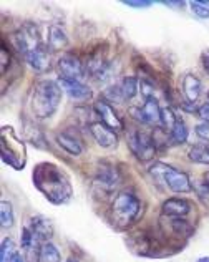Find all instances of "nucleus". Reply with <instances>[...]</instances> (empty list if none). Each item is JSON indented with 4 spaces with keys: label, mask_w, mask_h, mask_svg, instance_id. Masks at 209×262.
<instances>
[{
    "label": "nucleus",
    "mask_w": 209,
    "mask_h": 262,
    "mask_svg": "<svg viewBox=\"0 0 209 262\" xmlns=\"http://www.w3.org/2000/svg\"><path fill=\"white\" fill-rule=\"evenodd\" d=\"M33 184L52 204H65L73 194L68 176L53 163H40L35 166Z\"/></svg>",
    "instance_id": "1"
},
{
    "label": "nucleus",
    "mask_w": 209,
    "mask_h": 262,
    "mask_svg": "<svg viewBox=\"0 0 209 262\" xmlns=\"http://www.w3.org/2000/svg\"><path fill=\"white\" fill-rule=\"evenodd\" d=\"M64 90L53 80H41L33 86L32 112L37 118H50L57 112L61 101Z\"/></svg>",
    "instance_id": "2"
},
{
    "label": "nucleus",
    "mask_w": 209,
    "mask_h": 262,
    "mask_svg": "<svg viewBox=\"0 0 209 262\" xmlns=\"http://www.w3.org/2000/svg\"><path fill=\"white\" fill-rule=\"evenodd\" d=\"M0 149H2V160L13 169H24L27 163V148L25 143L15 135L10 126L0 129Z\"/></svg>",
    "instance_id": "3"
},
{
    "label": "nucleus",
    "mask_w": 209,
    "mask_h": 262,
    "mask_svg": "<svg viewBox=\"0 0 209 262\" xmlns=\"http://www.w3.org/2000/svg\"><path fill=\"white\" fill-rule=\"evenodd\" d=\"M139 211H141V203L130 191H121L111 204V217L118 227H127L135 223Z\"/></svg>",
    "instance_id": "4"
},
{
    "label": "nucleus",
    "mask_w": 209,
    "mask_h": 262,
    "mask_svg": "<svg viewBox=\"0 0 209 262\" xmlns=\"http://www.w3.org/2000/svg\"><path fill=\"white\" fill-rule=\"evenodd\" d=\"M150 174L155 178L156 181H163L174 192H190L193 189L190 176L183 173V171L171 168L170 164H164V163L151 164Z\"/></svg>",
    "instance_id": "5"
},
{
    "label": "nucleus",
    "mask_w": 209,
    "mask_h": 262,
    "mask_svg": "<svg viewBox=\"0 0 209 262\" xmlns=\"http://www.w3.org/2000/svg\"><path fill=\"white\" fill-rule=\"evenodd\" d=\"M127 141H128L131 153L141 161H150L156 153L155 138L150 133H146V131H138V129L130 131L127 136Z\"/></svg>",
    "instance_id": "6"
},
{
    "label": "nucleus",
    "mask_w": 209,
    "mask_h": 262,
    "mask_svg": "<svg viewBox=\"0 0 209 262\" xmlns=\"http://www.w3.org/2000/svg\"><path fill=\"white\" fill-rule=\"evenodd\" d=\"M57 72L60 80H68V81H81V78L87 75L83 63L72 53H64L58 58Z\"/></svg>",
    "instance_id": "7"
},
{
    "label": "nucleus",
    "mask_w": 209,
    "mask_h": 262,
    "mask_svg": "<svg viewBox=\"0 0 209 262\" xmlns=\"http://www.w3.org/2000/svg\"><path fill=\"white\" fill-rule=\"evenodd\" d=\"M27 63H29L35 72L45 73L52 68V50L45 43H38L27 53Z\"/></svg>",
    "instance_id": "8"
},
{
    "label": "nucleus",
    "mask_w": 209,
    "mask_h": 262,
    "mask_svg": "<svg viewBox=\"0 0 209 262\" xmlns=\"http://www.w3.org/2000/svg\"><path fill=\"white\" fill-rule=\"evenodd\" d=\"M41 241L30 231L27 226L22 229V249L25 262H40L41 260Z\"/></svg>",
    "instance_id": "9"
},
{
    "label": "nucleus",
    "mask_w": 209,
    "mask_h": 262,
    "mask_svg": "<svg viewBox=\"0 0 209 262\" xmlns=\"http://www.w3.org/2000/svg\"><path fill=\"white\" fill-rule=\"evenodd\" d=\"M95 186L103 192H110L113 191L118 184H120V174H118V169L115 166H110V164H101V166L96 169L95 174Z\"/></svg>",
    "instance_id": "10"
},
{
    "label": "nucleus",
    "mask_w": 209,
    "mask_h": 262,
    "mask_svg": "<svg viewBox=\"0 0 209 262\" xmlns=\"http://www.w3.org/2000/svg\"><path fill=\"white\" fill-rule=\"evenodd\" d=\"M93 110H95V113L100 116V120H101L103 125H107L108 128H111L113 131H118V129L123 128L121 118L118 116V113L115 112V108L111 106L108 101H104V100L95 101Z\"/></svg>",
    "instance_id": "11"
},
{
    "label": "nucleus",
    "mask_w": 209,
    "mask_h": 262,
    "mask_svg": "<svg viewBox=\"0 0 209 262\" xmlns=\"http://www.w3.org/2000/svg\"><path fill=\"white\" fill-rule=\"evenodd\" d=\"M90 133L93 135L95 141L100 144L101 148H115L118 144V136L111 128L107 125H103L101 121L98 123H92L90 125Z\"/></svg>",
    "instance_id": "12"
},
{
    "label": "nucleus",
    "mask_w": 209,
    "mask_h": 262,
    "mask_svg": "<svg viewBox=\"0 0 209 262\" xmlns=\"http://www.w3.org/2000/svg\"><path fill=\"white\" fill-rule=\"evenodd\" d=\"M60 86L64 92H67V95L72 100L76 101H87L93 96L92 88L88 85L81 83V81H68V80H60Z\"/></svg>",
    "instance_id": "13"
},
{
    "label": "nucleus",
    "mask_w": 209,
    "mask_h": 262,
    "mask_svg": "<svg viewBox=\"0 0 209 262\" xmlns=\"http://www.w3.org/2000/svg\"><path fill=\"white\" fill-rule=\"evenodd\" d=\"M29 227L41 243H50V239L53 237V224L50 223V219L44 216H33Z\"/></svg>",
    "instance_id": "14"
},
{
    "label": "nucleus",
    "mask_w": 209,
    "mask_h": 262,
    "mask_svg": "<svg viewBox=\"0 0 209 262\" xmlns=\"http://www.w3.org/2000/svg\"><path fill=\"white\" fill-rule=\"evenodd\" d=\"M191 204L186 199L181 198H170L163 203V214L171 216V217H184L186 214H190Z\"/></svg>",
    "instance_id": "15"
},
{
    "label": "nucleus",
    "mask_w": 209,
    "mask_h": 262,
    "mask_svg": "<svg viewBox=\"0 0 209 262\" xmlns=\"http://www.w3.org/2000/svg\"><path fill=\"white\" fill-rule=\"evenodd\" d=\"M183 93L186 96V101L187 103H196L198 98L203 93V83H201V80L198 77H194V75L187 73L184 75L183 78Z\"/></svg>",
    "instance_id": "16"
},
{
    "label": "nucleus",
    "mask_w": 209,
    "mask_h": 262,
    "mask_svg": "<svg viewBox=\"0 0 209 262\" xmlns=\"http://www.w3.org/2000/svg\"><path fill=\"white\" fill-rule=\"evenodd\" d=\"M143 113V125H159L161 123V108L158 105V100L153 96L144 101L141 106Z\"/></svg>",
    "instance_id": "17"
},
{
    "label": "nucleus",
    "mask_w": 209,
    "mask_h": 262,
    "mask_svg": "<svg viewBox=\"0 0 209 262\" xmlns=\"http://www.w3.org/2000/svg\"><path fill=\"white\" fill-rule=\"evenodd\" d=\"M57 143L61 149H65L68 155H73V156H80L83 146L81 143L76 140L75 136H72L70 133H58L57 135Z\"/></svg>",
    "instance_id": "18"
},
{
    "label": "nucleus",
    "mask_w": 209,
    "mask_h": 262,
    "mask_svg": "<svg viewBox=\"0 0 209 262\" xmlns=\"http://www.w3.org/2000/svg\"><path fill=\"white\" fill-rule=\"evenodd\" d=\"M47 45L50 47L52 52H57V50H61V48H65L68 45V37L67 33L60 29L57 25H52L50 29H48V42Z\"/></svg>",
    "instance_id": "19"
},
{
    "label": "nucleus",
    "mask_w": 209,
    "mask_h": 262,
    "mask_svg": "<svg viewBox=\"0 0 209 262\" xmlns=\"http://www.w3.org/2000/svg\"><path fill=\"white\" fill-rule=\"evenodd\" d=\"M120 88L124 100H133L139 90V80L136 77H124L120 81Z\"/></svg>",
    "instance_id": "20"
},
{
    "label": "nucleus",
    "mask_w": 209,
    "mask_h": 262,
    "mask_svg": "<svg viewBox=\"0 0 209 262\" xmlns=\"http://www.w3.org/2000/svg\"><path fill=\"white\" fill-rule=\"evenodd\" d=\"M0 224L4 229H10L15 224V214H13V208L9 201L0 203Z\"/></svg>",
    "instance_id": "21"
},
{
    "label": "nucleus",
    "mask_w": 209,
    "mask_h": 262,
    "mask_svg": "<svg viewBox=\"0 0 209 262\" xmlns=\"http://www.w3.org/2000/svg\"><path fill=\"white\" fill-rule=\"evenodd\" d=\"M187 135H190V131H187L186 123L183 120H178V123L174 125V128L170 133V140L174 144H184L187 141Z\"/></svg>",
    "instance_id": "22"
},
{
    "label": "nucleus",
    "mask_w": 209,
    "mask_h": 262,
    "mask_svg": "<svg viewBox=\"0 0 209 262\" xmlns=\"http://www.w3.org/2000/svg\"><path fill=\"white\" fill-rule=\"evenodd\" d=\"M190 160L198 164H209V149L206 146H193L190 151Z\"/></svg>",
    "instance_id": "23"
},
{
    "label": "nucleus",
    "mask_w": 209,
    "mask_h": 262,
    "mask_svg": "<svg viewBox=\"0 0 209 262\" xmlns=\"http://www.w3.org/2000/svg\"><path fill=\"white\" fill-rule=\"evenodd\" d=\"M41 260L44 262H61L60 252L52 243H44V246H41Z\"/></svg>",
    "instance_id": "24"
},
{
    "label": "nucleus",
    "mask_w": 209,
    "mask_h": 262,
    "mask_svg": "<svg viewBox=\"0 0 209 262\" xmlns=\"http://www.w3.org/2000/svg\"><path fill=\"white\" fill-rule=\"evenodd\" d=\"M13 254H15V243H13V239H4L2 247H0V262H10Z\"/></svg>",
    "instance_id": "25"
},
{
    "label": "nucleus",
    "mask_w": 209,
    "mask_h": 262,
    "mask_svg": "<svg viewBox=\"0 0 209 262\" xmlns=\"http://www.w3.org/2000/svg\"><path fill=\"white\" fill-rule=\"evenodd\" d=\"M176 123H178V118H176V115L173 113V110L168 106L163 108L161 110V123H159V125H163V128L171 133V129L174 128Z\"/></svg>",
    "instance_id": "26"
},
{
    "label": "nucleus",
    "mask_w": 209,
    "mask_h": 262,
    "mask_svg": "<svg viewBox=\"0 0 209 262\" xmlns=\"http://www.w3.org/2000/svg\"><path fill=\"white\" fill-rule=\"evenodd\" d=\"M104 98H108L110 101H115V103H123L124 98H123V93H121L120 83L107 88V92H104Z\"/></svg>",
    "instance_id": "27"
},
{
    "label": "nucleus",
    "mask_w": 209,
    "mask_h": 262,
    "mask_svg": "<svg viewBox=\"0 0 209 262\" xmlns=\"http://www.w3.org/2000/svg\"><path fill=\"white\" fill-rule=\"evenodd\" d=\"M190 7H191V12L196 17L203 18V20L209 18V7L204 2H191Z\"/></svg>",
    "instance_id": "28"
},
{
    "label": "nucleus",
    "mask_w": 209,
    "mask_h": 262,
    "mask_svg": "<svg viewBox=\"0 0 209 262\" xmlns=\"http://www.w3.org/2000/svg\"><path fill=\"white\" fill-rule=\"evenodd\" d=\"M171 226H173V229L176 231V234H187V236L191 234V226L181 217H174L171 221Z\"/></svg>",
    "instance_id": "29"
},
{
    "label": "nucleus",
    "mask_w": 209,
    "mask_h": 262,
    "mask_svg": "<svg viewBox=\"0 0 209 262\" xmlns=\"http://www.w3.org/2000/svg\"><path fill=\"white\" fill-rule=\"evenodd\" d=\"M139 90H141V95L144 96V100L153 98V93H155V86H153L151 81H148L146 78H141V81H139Z\"/></svg>",
    "instance_id": "30"
},
{
    "label": "nucleus",
    "mask_w": 209,
    "mask_h": 262,
    "mask_svg": "<svg viewBox=\"0 0 209 262\" xmlns=\"http://www.w3.org/2000/svg\"><path fill=\"white\" fill-rule=\"evenodd\" d=\"M124 5L133 7V9H148V7L153 5L151 0H124Z\"/></svg>",
    "instance_id": "31"
},
{
    "label": "nucleus",
    "mask_w": 209,
    "mask_h": 262,
    "mask_svg": "<svg viewBox=\"0 0 209 262\" xmlns=\"http://www.w3.org/2000/svg\"><path fill=\"white\" fill-rule=\"evenodd\" d=\"M198 116H199L201 120H203V123L209 125V101L203 103V105L198 108Z\"/></svg>",
    "instance_id": "32"
},
{
    "label": "nucleus",
    "mask_w": 209,
    "mask_h": 262,
    "mask_svg": "<svg viewBox=\"0 0 209 262\" xmlns=\"http://www.w3.org/2000/svg\"><path fill=\"white\" fill-rule=\"evenodd\" d=\"M196 135L201 138V140H207L209 141V125L206 123H201V125L196 126Z\"/></svg>",
    "instance_id": "33"
},
{
    "label": "nucleus",
    "mask_w": 209,
    "mask_h": 262,
    "mask_svg": "<svg viewBox=\"0 0 209 262\" xmlns=\"http://www.w3.org/2000/svg\"><path fill=\"white\" fill-rule=\"evenodd\" d=\"M130 115L133 116V118L136 120V121H139V123H143V113H141V108H136V106H131L130 110Z\"/></svg>",
    "instance_id": "34"
},
{
    "label": "nucleus",
    "mask_w": 209,
    "mask_h": 262,
    "mask_svg": "<svg viewBox=\"0 0 209 262\" xmlns=\"http://www.w3.org/2000/svg\"><path fill=\"white\" fill-rule=\"evenodd\" d=\"M201 61H203L204 70L209 73V50H204L203 52V55H201Z\"/></svg>",
    "instance_id": "35"
},
{
    "label": "nucleus",
    "mask_w": 209,
    "mask_h": 262,
    "mask_svg": "<svg viewBox=\"0 0 209 262\" xmlns=\"http://www.w3.org/2000/svg\"><path fill=\"white\" fill-rule=\"evenodd\" d=\"M164 5L168 7H178V9H181V7H184V2L183 0H178V2H174V0H163Z\"/></svg>",
    "instance_id": "36"
},
{
    "label": "nucleus",
    "mask_w": 209,
    "mask_h": 262,
    "mask_svg": "<svg viewBox=\"0 0 209 262\" xmlns=\"http://www.w3.org/2000/svg\"><path fill=\"white\" fill-rule=\"evenodd\" d=\"M7 70V50H5V47L2 48V73H5Z\"/></svg>",
    "instance_id": "37"
},
{
    "label": "nucleus",
    "mask_w": 209,
    "mask_h": 262,
    "mask_svg": "<svg viewBox=\"0 0 209 262\" xmlns=\"http://www.w3.org/2000/svg\"><path fill=\"white\" fill-rule=\"evenodd\" d=\"M10 262H25V257H22V254L15 252L13 254V257L10 259Z\"/></svg>",
    "instance_id": "38"
},
{
    "label": "nucleus",
    "mask_w": 209,
    "mask_h": 262,
    "mask_svg": "<svg viewBox=\"0 0 209 262\" xmlns=\"http://www.w3.org/2000/svg\"><path fill=\"white\" fill-rule=\"evenodd\" d=\"M198 262H209V257H201Z\"/></svg>",
    "instance_id": "39"
},
{
    "label": "nucleus",
    "mask_w": 209,
    "mask_h": 262,
    "mask_svg": "<svg viewBox=\"0 0 209 262\" xmlns=\"http://www.w3.org/2000/svg\"><path fill=\"white\" fill-rule=\"evenodd\" d=\"M204 179H206V183L209 184V171H207V173L204 174Z\"/></svg>",
    "instance_id": "40"
},
{
    "label": "nucleus",
    "mask_w": 209,
    "mask_h": 262,
    "mask_svg": "<svg viewBox=\"0 0 209 262\" xmlns=\"http://www.w3.org/2000/svg\"><path fill=\"white\" fill-rule=\"evenodd\" d=\"M67 262H76V260H75V259H68Z\"/></svg>",
    "instance_id": "41"
},
{
    "label": "nucleus",
    "mask_w": 209,
    "mask_h": 262,
    "mask_svg": "<svg viewBox=\"0 0 209 262\" xmlns=\"http://www.w3.org/2000/svg\"><path fill=\"white\" fill-rule=\"evenodd\" d=\"M207 149H209V146H207Z\"/></svg>",
    "instance_id": "42"
}]
</instances>
